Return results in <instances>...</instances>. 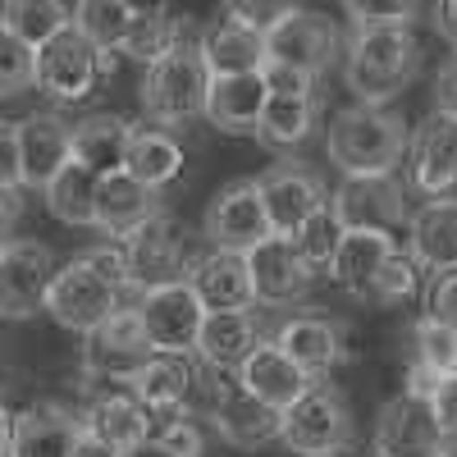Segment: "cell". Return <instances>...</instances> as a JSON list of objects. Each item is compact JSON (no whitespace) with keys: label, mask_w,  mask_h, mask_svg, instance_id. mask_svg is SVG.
Wrapping results in <instances>:
<instances>
[{"label":"cell","mask_w":457,"mask_h":457,"mask_svg":"<svg viewBox=\"0 0 457 457\" xmlns=\"http://www.w3.org/2000/svg\"><path fill=\"white\" fill-rule=\"evenodd\" d=\"M416 69H421V42L411 28H353L343 79H348L357 105L385 110V101L407 92Z\"/></svg>","instance_id":"1"},{"label":"cell","mask_w":457,"mask_h":457,"mask_svg":"<svg viewBox=\"0 0 457 457\" xmlns=\"http://www.w3.org/2000/svg\"><path fill=\"white\" fill-rule=\"evenodd\" d=\"M407 120L394 110H375V105H348L338 110L329 129H325V151L329 161L348 174V179H385L403 165L407 156Z\"/></svg>","instance_id":"2"},{"label":"cell","mask_w":457,"mask_h":457,"mask_svg":"<svg viewBox=\"0 0 457 457\" xmlns=\"http://www.w3.org/2000/svg\"><path fill=\"white\" fill-rule=\"evenodd\" d=\"M206 69L197 60V46L193 42H179L170 55H161L156 64H146L142 73V87H137V101H142V114L151 120V129H183L202 120L206 110Z\"/></svg>","instance_id":"3"},{"label":"cell","mask_w":457,"mask_h":457,"mask_svg":"<svg viewBox=\"0 0 457 457\" xmlns=\"http://www.w3.org/2000/svg\"><path fill=\"white\" fill-rule=\"evenodd\" d=\"M124 261H129V293L142 297L151 288H170L187 279V265H193V247H187V228L179 215L161 211L151 215L142 228L120 243Z\"/></svg>","instance_id":"4"},{"label":"cell","mask_w":457,"mask_h":457,"mask_svg":"<svg viewBox=\"0 0 457 457\" xmlns=\"http://www.w3.org/2000/svg\"><path fill=\"white\" fill-rule=\"evenodd\" d=\"M124 297H129V293H120L110 279H101L83 256H73L69 265H55L42 312H46L55 325L73 329V334H92V329L105 325L114 312L129 307Z\"/></svg>","instance_id":"5"},{"label":"cell","mask_w":457,"mask_h":457,"mask_svg":"<svg viewBox=\"0 0 457 457\" xmlns=\"http://www.w3.org/2000/svg\"><path fill=\"white\" fill-rule=\"evenodd\" d=\"M348 439H353V411L329 385H312L279 416V444L302 457H338Z\"/></svg>","instance_id":"6"},{"label":"cell","mask_w":457,"mask_h":457,"mask_svg":"<svg viewBox=\"0 0 457 457\" xmlns=\"http://www.w3.org/2000/svg\"><path fill=\"white\" fill-rule=\"evenodd\" d=\"M110 73H114V55L96 51L87 37H79L69 23L60 37H51V42L37 51V83L32 87H42L55 101H83L101 79H110Z\"/></svg>","instance_id":"7"},{"label":"cell","mask_w":457,"mask_h":457,"mask_svg":"<svg viewBox=\"0 0 457 457\" xmlns=\"http://www.w3.org/2000/svg\"><path fill=\"white\" fill-rule=\"evenodd\" d=\"M329 215L338 220L343 234H389L411 220L407 211V187L385 174V179H343L329 197Z\"/></svg>","instance_id":"8"},{"label":"cell","mask_w":457,"mask_h":457,"mask_svg":"<svg viewBox=\"0 0 457 457\" xmlns=\"http://www.w3.org/2000/svg\"><path fill=\"white\" fill-rule=\"evenodd\" d=\"M156 357L151 353V343L137 325V312L124 307L114 312L105 325H96L83 343V385H110V379H120V385H129V379Z\"/></svg>","instance_id":"9"},{"label":"cell","mask_w":457,"mask_h":457,"mask_svg":"<svg viewBox=\"0 0 457 457\" xmlns=\"http://www.w3.org/2000/svg\"><path fill=\"white\" fill-rule=\"evenodd\" d=\"M55 252L37 238L0 243V320H32L46 302Z\"/></svg>","instance_id":"10"},{"label":"cell","mask_w":457,"mask_h":457,"mask_svg":"<svg viewBox=\"0 0 457 457\" xmlns=\"http://www.w3.org/2000/svg\"><path fill=\"white\" fill-rule=\"evenodd\" d=\"M137 312V325L151 343V353L156 357H187L197 343V329L206 320L202 302L193 297L187 284H170V288H151L133 302Z\"/></svg>","instance_id":"11"},{"label":"cell","mask_w":457,"mask_h":457,"mask_svg":"<svg viewBox=\"0 0 457 457\" xmlns=\"http://www.w3.org/2000/svg\"><path fill=\"white\" fill-rule=\"evenodd\" d=\"M256 187H261V206H265V220H270L275 238H293L316 211L329 206V193H325L320 174L297 165V161H284L275 170H265L256 179Z\"/></svg>","instance_id":"12"},{"label":"cell","mask_w":457,"mask_h":457,"mask_svg":"<svg viewBox=\"0 0 457 457\" xmlns=\"http://www.w3.org/2000/svg\"><path fill=\"white\" fill-rule=\"evenodd\" d=\"M202 234L220 252H247V247L270 238V220H265L256 179H234V183L220 187L206 206V215H202Z\"/></svg>","instance_id":"13"},{"label":"cell","mask_w":457,"mask_h":457,"mask_svg":"<svg viewBox=\"0 0 457 457\" xmlns=\"http://www.w3.org/2000/svg\"><path fill=\"white\" fill-rule=\"evenodd\" d=\"M243 261H247V284H252L256 307H293V302H302L312 293L316 270L288 247V238L270 234L265 243L247 247Z\"/></svg>","instance_id":"14"},{"label":"cell","mask_w":457,"mask_h":457,"mask_svg":"<svg viewBox=\"0 0 457 457\" xmlns=\"http://www.w3.org/2000/svg\"><path fill=\"white\" fill-rule=\"evenodd\" d=\"M453 439L439 430L430 403L421 398H389L375 416V457H439Z\"/></svg>","instance_id":"15"},{"label":"cell","mask_w":457,"mask_h":457,"mask_svg":"<svg viewBox=\"0 0 457 457\" xmlns=\"http://www.w3.org/2000/svg\"><path fill=\"white\" fill-rule=\"evenodd\" d=\"M334 55H338L334 23L316 10H302V5H293V14L265 37V60L288 64L297 73H307V79H320V73L334 64Z\"/></svg>","instance_id":"16"},{"label":"cell","mask_w":457,"mask_h":457,"mask_svg":"<svg viewBox=\"0 0 457 457\" xmlns=\"http://www.w3.org/2000/svg\"><path fill=\"white\" fill-rule=\"evenodd\" d=\"M83 439L79 426V411L42 398V403H28L14 421H10V453L5 457H73Z\"/></svg>","instance_id":"17"},{"label":"cell","mask_w":457,"mask_h":457,"mask_svg":"<svg viewBox=\"0 0 457 457\" xmlns=\"http://www.w3.org/2000/svg\"><path fill=\"white\" fill-rule=\"evenodd\" d=\"M183 284L193 288V297L202 302V312H206V316L256 312L243 252H220V247H211L206 256H193V265H187V279H183Z\"/></svg>","instance_id":"18"},{"label":"cell","mask_w":457,"mask_h":457,"mask_svg":"<svg viewBox=\"0 0 457 457\" xmlns=\"http://www.w3.org/2000/svg\"><path fill=\"white\" fill-rule=\"evenodd\" d=\"M193 370H197V361H187V357H151L124 385L137 398V407L146 411L151 430H161L183 416L187 394H193Z\"/></svg>","instance_id":"19"},{"label":"cell","mask_w":457,"mask_h":457,"mask_svg":"<svg viewBox=\"0 0 457 457\" xmlns=\"http://www.w3.org/2000/svg\"><path fill=\"white\" fill-rule=\"evenodd\" d=\"M79 426H83V439L101 444L114 457H124V453H133L137 444L151 439V421H146V411L137 407V398L129 389L96 394L87 403V411H79Z\"/></svg>","instance_id":"20"},{"label":"cell","mask_w":457,"mask_h":457,"mask_svg":"<svg viewBox=\"0 0 457 457\" xmlns=\"http://www.w3.org/2000/svg\"><path fill=\"white\" fill-rule=\"evenodd\" d=\"M407 146H411V183L426 197H444L457 183V114L430 110Z\"/></svg>","instance_id":"21"},{"label":"cell","mask_w":457,"mask_h":457,"mask_svg":"<svg viewBox=\"0 0 457 457\" xmlns=\"http://www.w3.org/2000/svg\"><path fill=\"white\" fill-rule=\"evenodd\" d=\"M234 385L247 394V398H256V403H265V407H275V411H288L302 394L312 389V379L302 375L270 338H261L256 348L247 353V361L234 370Z\"/></svg>","instance_id":"22"},{"label":"cell","mask_w":457,"mask_h":457,"mask_svg":"<svg viewBox=\"0 0 457 457\" xmlns=\"http://www.w3.org/2000/svg\"><path fill=\"white\" fill-rule=\"evenodd\" d=\"M407 256L416 270L453 275L457 270V197H430L407 220Z\"/></svg>","instance_id":"23"},{"label":"cell","mask_w":457,"mask_h":457,"mask_svg":"<svg viewBox=\"0 0 457 457\" xmlns=\"http://www.w3.org/2000/svg\"><path fill=\"white\" fill-rule=\"evenodd\" d=\"M129 120L120 114H87V120L69 124V161L87 170L92 179H110V174H124V156H129Z\"/></svg>","instance_id":"24"},{"label":"cell","mask_w":457,"mask_h":457,"mask_svg":"<svg viewBox=\"0 0 457 457\" xmlns=\"http://www.w3.org/2000/svg\"><path fill=\"white\" fill-rule=\"evenodd\" d=\"M19 137V183L46 187L69 165V124L60 114H28L14 124Z\"/></svg>","instance_id":"25"},{"label":"cell","mask_w":457,"mask_h":457,"mask_svg":"<svg viewBox=\"0 0 457 457\" xmlns=\"http://www.w3.org/2000/svg\"><path fill=\"white\" fill-rule=\"evenodd\" d=\"M270 343L312 379V385H316V375H329L343 361V329L325 316H288L275 329Z\"/></svg>","instance_id":"26"},{"label":"cell","mask_w":457,"mask_h":457,"mask_svg":"<svg viewBox=\"0 0 457 457\" xmlns=\"http://www.w3.org/2000/svg\"><path fill=\"white\" fill-rule=\"evenodd\" d=\"M279 416H284V411L247 398L234 379H228V389L220 394V403H215V411L206 416V421L215 426V435H220L224 444H234V448H243V453H256V448H265V444L279 439Z\"/></svg>","instance_id":"27"},{"label":"cell","mask_w":457,"mask_h":457,"mask_svg":"<svg viewBox=\"0 0 457 457\" xmlns=\"http://www.w3.org/2000/svg\"><path fill=\"white\" fill-rule=\"evenodd\" d=\"M151 215H161L156 193H146L129 174H110L96 183V206H92V228H101L105 243H124L133 228H142Z\"/></svg>","instance_id":"28"},{"label":"cell","mask_w":457,"mask_h":457,"mask_svg":"<svg viewBox=\"0 0 457 457\" xmlns=\"http://www.w3.org/2000/svg\"><path fill=\"white\" fill-rule=\"evenodd\" d=\"M193 46H197V60L206 69V79H238V73H256L265 64V42L252 37V32H243L238 23H228L224 14L202 28V37Z\"/></svg>","instance_id":"29"},{"label":"cell","mask_w":457,"mask_h":457,"mask_svg":"<svg viewBox=\"0 0 457 457\" xmlns=\"http://www.w3.org/2000/svg\"><path fill=\"white\" fill-rule=\"evenodd\" d=\"M261 343V320L256 312H224V316H206L202 329H197V343H193V353L202 366L211 370H224V375H234L247 353Z\"/></svg>","instance_id":"30"},{"label":"cell","mask_w":457,"mask_h":457,"mask_svg":"<svg viewBox=\"0 0 457 457\" xmlns=\"http://www.w3.org/2000/svg\"><path fill=\"white\" fill-rule=\"evenodd\" d=\"M265 105V87L256 73H238V79H211L206 83V120L220 133H256Z\"/></svg>","instance_id":"31"},{"label":"cell","mask_w":457,"mask_h":457,"mask_svg":"<svg viewBox=\"0 0 457 457\" xmlns=\"http://www.w3.org/2000/svg\"><path fill=\"white\" fill-rule=\"evenodd\" d=\"M124 174L133 183H142L146 193H161L165 183H174L183 174V146H179V137L165 133V129H133L129 156H124Z\"/></svg>","instance_id":"32"},{"label":"cell","mask_w":457,"mask_h":457,"mask_svg":"<svg viewBox=\"0 0 457 457\" xmlns=\"http://www.w3.org/2000/svg\"><path fill=\"white\" fill-rule=\"evenodd\" d=\"M320 124V96H265L261 120H256V137L275 151H293L302 146Z\"/></svg>","instance_id":"33"},{"label":"cell","mask_w":457,"mask_h":457,"mask_svg":"<svg viewBox=\"0 0 457 457\" xmlns=\"http://www.w3.org/2000/svg\"><path fill=\"white\" fill-rule=\"evenodd\" d=\"M394 247H398V243H394L389 234H343L325 270H329L334 284H343L348 293L361 297L366 284L375 279V270L394 256Z\"/></svg>","instance_id":"34"},{"label":"cell","mask_w":457,"mask_h":457,"mask_svg":"<svg viewBox=\"0 0 457 457\" xmlns=\"http://www.w3.org/2000/svg\"><path fill=\"white\" fill-rule=\"evenodd\" d=\"M179 42H187V19L179 14V10H170V5H151V10H142L137 5V14H133V28H129V37H124V55L129 60H142V64H156L161 55H170Z\"/></svg>","instance_id":"35"},{"label":"cell","mask_w":457,"mask_h":457,"mask_svg":"<svg viewBox=\"0 0 457 457\" xmlns=\"http://www.w3.org/2000/svg\"><path fill=\"white\" fill-rule=\"evenodd\" d=\"M69 23H73L69 5H60V0H5V5H0V28H5L14 42H23L28 51H42Z\"/></svg>","instance_id":"36"},{"label":"cell","mask_w":457,"mask_h":457,"mask_svg":"<svg viewBox=\"0 0 457 457\" xmlns=\"http://www.w3.org/2000/svg\"><path fill=\"white\" fill-rule=\"evenodd\" d=\"M133 14L137 5L129 0H83V5H69V19H73V32L87 37V42L105 55H114L124 46V37L133 28Z\"/></svg>","instance_id":"37"},{"label":"cell","mask_w":457,"mask_h":457,"mask_svg":"<svg viewBox=\"0 0 457 457\" xmlns=\"http://www.w3.org/2000/svg\"><path fill=\"white\" fill-rule=\"evenodd\" d=\"M96 183L101 179H92L87 170H79V165H64L42 193H46V211L60 220V224H69V228H92V206H96Z\"/></svg>","instance_id":"38"},{"label":"cell","mask_w":457,"mask_h":457,"mask_svg":"<svg viewBox=\"0 0 457 457\" xmlns=\"http://www.w3.org/2000/svg\"><path fill=\"white\" fill-rule=\"evenodd\" d=\"M416 288H421V270H416V261L403 247H394V256L375 270V279L366 284L361 297H370L375 307H403V302L416 297Z\"/></svg>","instance_id":"39"},{"label":"cell","mask_w":457,"mask_h":457,"mask_svg":"<svg viewBox=\"0 0 457 457\" xmlns=\"http://www.w3.org/2000/svg\"><path fill=\"white\" fill-rule=\"evenodd\" d=\"M411 366H421L439 379L457 375V329H444L435 320H416V361Z\"/></svg>","instance_id":"40"},{"label":"cell","mask_w":457,"mask_h":457,"mask_svg":"<svg viewBox=\"0 0 457 457\" xmlns=\"http://www.w3.org/2000/svg\"><path fill=\"white\" fill-rule=\"evenodd\" d=\"M338 238H343V228H338V220H334L329 206H325V211H316V215L288 238V247L307 261L312 270H325L329 256H334V247H338Z\"/></svg>","instance_id":"41"},{"label":"cell","mask_w":457,"mask_h":457,"mask_svg":"<svg viewBox=\"0 0 457 457\" xmlns=\"http://www.w3.org/2000/svg\"><path fill=\"white\" fill-rule=\"evenodd\" d=\"M32 83H37V51H28L0 28V96H19Z\"/></svg>","instance_id":"42"},{"label":"cell","mask_w":457,"mask_h":457,"mask_svg":"<svg viewBox=\"0 0 457 457\" xmlns=\"http://www.w3.org/2000/svg\"><path fill=\"white\" fill-rule=\"evenodd\" d=\"M353 28H411L421 5H411V0H389V5H375V0H348L343 5Z\"/></svg>","instance_id":"43"},{"label":"cell","mask_w":457,"mask_h":457,"mask_svg":"<svg viewBox=\"0 0 457 457\" xmlns=\"http://www.w3.org/2000/svg\"><path fill=\"white\" fill-rule=\"evenodd\" d=\"M293 14V5H275V0H228L224 5V19L228 23H238L243 32H252V37H270L284 19Z\"/></svg>","instance_id":"44"},{"label":"cell","mask_w":457,"mask_h":457,"mask_svg":"<svg viewBox=\"0 0 457 457\" xmlns=\"http://www.w3.org/2000/svg\"><path fill=\"white\" fill-rule=\"evenodd\" d=\"M256 79H261L265 96H312L316 92V79H307V73H297L288 64H275V60H265L256 69Z\"/></svg>","instance_id":"45"},{"label":"cell","mask_w":457,"mask_h":457,"mask_svg":"<svg viewBox=\"0 0 457 457\" xmlns=\"http://www.w3.org/2000/svg\"><path fill=\"white\" fill-rule=\"evenodd\" d=\"M426 320L457 329V270L453 275H435L426 288Z\"/></svg>","instance_id":"46"},{"label":"cell","mask_w":457,"mask_h":457,"mask_svg":"<svg viewBox=\"0 0 457 457\" xmlns=\"http://www.w3.org/2000/svg\"><path fill=\"white\" fill-rule=\"evenodd\" d=\"M83 261L92 265L101 279H110L120 293H129V261H124V247L120 243H96V247L83 252Z\"/></svg>","instance_id":"47"},{"label":"cell","mask_w":457,"mask_h":457,"mask_svg":"<svg viewBox=\"0 0 457 457\" xmlns=\"http://www.w3.org/2000/svg\"><path fill=\"white\" fill-rule=\"evenodd\" d=\"M430 411H435L439 430H444V435L457 444V375L439 379V389L430 394Z\"/></svg>","instance_id":"48"},{"label":"cell","mask_w":457,"mask_h":457,"mask_svg":"<svg viewBox=\"0 0 457 457\" xmlns=\"http://www.w3.org/2000/svg\"><path fill=\"white\" fill-rule=\"evenodd\" d=\"M0 187H19V137H14V124L0 120Z\"/></svg>","instance_id":"49"},{"label":"cell","mask_w":457,"mask_h":457,"mask_svg":"<svg viewBox=\"0 0 457 457\" xmlns=\"http://www.w3.org/2000/svg\"><path fill=\"white\" fill-rule=\"evenodd\" d=\"M435 110L444 114H457V55L435 73Z\"/></svg>","instance_id":"50"},{"label":"cell","mask_w":457,"mask_h":457,"mask_svg":"<svg viewBox=\"0 0 457 457\" xmlns=\"http://www.w3.org/2000/svg\"><path fill=\"white\" fill-rule=\"evenodd\" d=\"M430 14H435V32L457 51V0H444V5H435Z\"/></svg>","instance_id":"51"},{"label":"cell","mask_w":457,"mask_h":457,"mask_svg":"<svg viewBox=\"0 0 457 457\" xmlns=\"http://www.w3.org/2000/svg\"><path fill=\"white\" fill-rule=\"evenodd\" d=\"M19 215H23L19 187H0V234H10V228L19 224Z\"/></svg>","instance_id":"52"},{"label":"cell","mask_w":457,"mask_h":457,"mask_svg":"<svg viewBox=\"0 0 457 457\" xmlns=\"http://www.w3.org/2000/svg\"><path fill=\"white\" fill-rule=\"evenodd\" d=\"M124 457H174V453H170V448H165L156 435H151L146 444H137V448H133V453H124Z\"/></svg>","instance_id":"53"},{"label":"cell","mask_w":457,"mask_h":457,"mask_svg":"<svg viewBox=\"0 0 457 457\" xmlns=\"http://www.w3.org/2000/svg\"><path fill=\"white\" fill-rule=\"evenodd\" d=\"M10 421H14V416H10V407L0 403V457L10 453Z\"/></svg>","instance_id":"54"},{"label":"cell","mask_w":457,"mask_h":457,"mask_svg":"<svg viewBox=\"0 0 457 457\" xmlns=\"http://www.w3.org/2000/svg\"><path fill=\"white\" fill-rule=\"evenodd\" d=\"M73 457H114V453H105V448H101V444H92V439H79Z\"/></svg>","instance_id":"55"},{"label":"cell","mask_w":457,"mask_h":457,"mask_svg":"<svg viewBox=\"0 0 457 457\" xmlns=\"http://www.w3.org/2000/svg\"><path fill=\"white\" fill-rule=\"evenodd\" d=\"M439 457H457V444H448V448H444V453H439Z\"/></svg>","instance_id":"56"},{"label":"cell","mask_w":457,"mask_h":457,"mask_svg":"<svg viewBox=\"0 0 457 457\" xmlns=\"http://www.w3.org/2000/svg\"><path fill=\"white\" fill-rule=\"evenodd\" d=\"M0 243H5V238H0Z\"/></svg>","instance_id":"57"}]
</instances>
